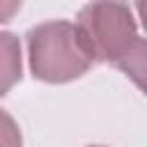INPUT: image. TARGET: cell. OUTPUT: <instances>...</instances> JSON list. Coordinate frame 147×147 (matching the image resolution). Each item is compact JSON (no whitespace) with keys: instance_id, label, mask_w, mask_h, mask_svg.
<instances>
[{"instance_id":"obj_1","label":"cell","mask_w":147,"mask_h":147,"mask_svg":"<svg viewBox=\"0 0 147 147\" xmlns=\"http://www.w3.org/2000/svg\"><path fill=\"white\" fill-rule=\"evenodd\" d=\"M94 62H110L142 87L145 41L138 34L136 18L122 0H92L78 14L76 23Z\"/></svg>"},{"instance_id":"obj_2","label":"cell","mask_w":147,"mask_h":147,"mask_svg":"<svg viewBox=\"0 0 147 147\" xmlns=\"http://www.w3.org/2000/svg\"><path fill=\"white\" fill-rule=\"evenodd\" d=\"M28 48L34 76L46 83L74 80L94 62L78 28L67 21H51L30 30Z\"/></svg>"},{"instance_id":"obj_3","label":"cell","mask_w":147,"mask_h":147,"mask_svg":"<svg viewBox=\"0 0 147 147\" xmlns=\"http://www.w3.org/2000/svg\"><path fill=\"white\" fill-rule=\"evenodd\" d=\"M21 78V46L11 32H0V96Z\"/></svg>"},{"instance_id":"obj_4","label":"cell","mask_w":147,"mask_h":147,"mask_svg":"<svg viewBox=\"0 0 147 147\" xmlns=\"http://www.w3.org/2000/svg\"><path fill=\"white\" fill-rule=\"evenodd\" d=\"M0 147H21V131L16 122L0 110Z\"/></svg>"},{"instance_id":"obj_5","label":"cell","mask_w":147,"mask_h":147,"mask_svg":"<svg viewBox=\"0 0 147 147\" xmlns=\"http://www.w3.org/2000/svg\"><path fill=\"white\" fill-rule=\"evenodd\" d=\"M21 7V0H0V23H7Z\"/></svg>"}]
</instances>
